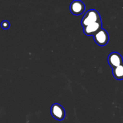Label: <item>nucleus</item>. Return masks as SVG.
I'll return each instance as SVG.
<instances>
[{
	"instance_id": "f257e3e1",
	"label": "nucleus",
	"mask_w": 123,
	"mask_h": 123,
	"mask_svg": "<svg viewBox=\"0 0 123 123\" xmlns=\"http://www.w3.org/2000/svg\"><path fill=\"white\" fill-rule=\"evenodd\" d=\"M101 21L99 13L96 10L91 9L88 10L81 20V24L84 28L95 22Z\"/></svg>"
},
{
	"instance_id": "f03ea898",
	"label": "nucleus",
	"mask_w": 123,
	"mask_h": 123,
	"mask_svg": "<svg viewBox=\"0 0 123 123\" xmlns=\"http://www.w3.org/2000/svg\"><path fill=\"white\" fill-rule=\"evenodd\" d=\"M95 42L98 45L104 46L108 43L109 40V35L104 29L102 28L93 36Z\"/></svg>"
},
{
	"instance_id": "7ed1b4c3",
	"label": "nucleus",
	"mask_w": 123,
	"mask_h": 123,
	"mask_svg": "<svg viewBox=\"0 0 123 123\" xmlns=\"http://www.w3.org/2000/svg\"><path fill=\"white\" fill-rule=\"evenodd\" d=\"M50 114L56 120L61 121L65 117V111L62 106L58 103H54L50 108Z\"/></svg>"
},
{
	"instance_id": "20e7f679",
	"label": "nucleus",
	"mask_w": 123,
	"mask_h": 123,
	"mask_svg": "<svg viewBox=\"0 0 123 123\" xmlns=\"http://www.w3.org/2000/svg\"><path fill=\"white\" fill-rule=\"evenodd\" d=\"M108 62L112 68L120 66L123 64V60L121 55L117 52L110 53L108 56Z\"/></svg>"
},
{
	"instance_id": "39448f33",
	"label": "nucleus",
	"mask_w": 123,
	"mask_h": 123,
	"mask_svg": "<svg viewBox=\"0 0 123 123\" xmlns=\"http://www.w3.org/2000/svg\"><path fill=\"white\" fill-rule=\"evenodd\" d=\"M85 5L82 1L74 0L72 1L70 6V10L74 15H79L84 12Z\"/></svg>"
},
{
	"instance_id": "423d86ee",
	"label": "nucleus",
	"mask_w": 123,
	"mask_h": 123,
	"mask_svg": "<svg viewBox=\"0 0 123 123\" xmlns=\"http://www.w3.org/2000/svg\"><path fill=\"white\" fill-rule=\"evenodd\" d=\"M100 29H102V22H95L84 28V32L87 36H94Z\"/></svg>"
},
{
	"instance_id": "0eeeda50",
	"label": "nucleus",
	"mask_w": 123,
	"mask_h": 123,
	"mask_svg": "<svg viewBox=\"0 0 123 123\" xmlns=\"http://www.w3.org/2000/svg\"><path fill=\"white\" fill-rule=\"evenodd\" d=\"M112 74L115 79L118 80L123 79V64L112 68Z\"/></svg>"
},
{
	"instance_id": "6e6552de",
	"label": "nucleus",
	"mask_w": 123,
	"mask_h": 123,
	"mask_svg": "<svg viewBox=\"0 0 123 123\" xmlns=\"http://www.w3.org/2000/svg\"><path fill=\"white\" fill-rule=\"evenodd\" d=\"M1 26L2 28L6 30V29H7L9 27L10 24L8 21H7V20H3V21L1 23Z\"/></svg>"
}]
</instances>
